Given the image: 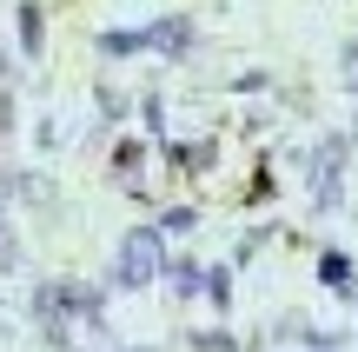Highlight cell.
Segmentation results:
<instances>
[{
    "label": "cell",
    "instance_id": "obj_1",
    "mask_svg": "<svg viewBox=\"0 0 358 352\" xmlns=\"http://www.w3.org/2000/svg\"><path fill=\"white\" fill-rule=\"evenodd\" d=\"M153 266H159V246H153V233H140V239L127 246V279H146Z\"/></svg>",
    "mask_w": 358,
    "mask_h": 352
},
{
    "label": "cell",
    "instance_id": "obj_2",
    "mask_svg": "<svg viewBox=\"0 0 358 352\" xmlns=\"http://www.w3.org/2000/svg\"><path fill=\"white\" fill-rule=\"evenodd\" d=\"M345 66H352V87H358V47H352V53H345Z\"/></svg>",
    "mask_w": 358,
    "mask_h": 352
}]
</instances>
